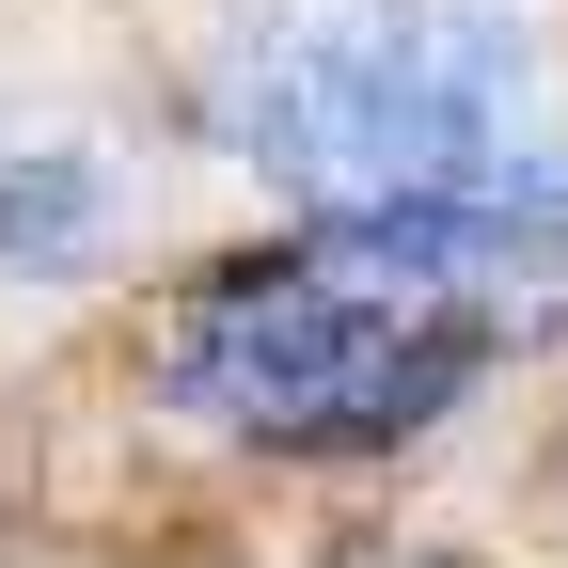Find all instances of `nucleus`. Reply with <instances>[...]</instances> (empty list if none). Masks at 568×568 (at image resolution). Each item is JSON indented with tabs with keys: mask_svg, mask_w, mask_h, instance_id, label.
<instances>
[{
	"mask_svg": "<svg viewBox=\"0 0 568 568\" xmlns=\"http://www.w3.org/2000/svg\"><path fill=\"white\" fill-rule=\"evenodd\" d=\"M552 301L568 190L474 222H301L284 253L205 268L159 316V410L253 458H379L426 443Z\"/></svg>",
	"mask_w": 568,
	"mask_h": 568,
	"instance_id": "obj_1",
	"label": "nucleus"
},
{
	"mask_svg": "<svg viewBox=\"0 0 568 568\" xmlns=\"http://www.w3.org/2000/svg\"><path fill=\"white\" fill-rule=\"evenodd\" d=\"M190 111L301 222H474L568 190L537 0H237Z\"/></svg>",
	"mask_w": 568,
	"mask_h": 568,
	"instance_id": "obj_2",
	"label": "nucleus"
},
{
	"mask_svg": "<svg viewBox=\"0 0 568 568\" xmlns=\"http://www.w3.org/2000/svg\"><path fill=\"white\" fill-rule=\"evenodd\" d=\"M126 237V159L95 126H0V284H80Z\"/></svg>",
	"mask_w": 568,
	"mask_h": 568,
	"instance_id": "obj_3",
	"label": "nucleus"
}]
</instances>
